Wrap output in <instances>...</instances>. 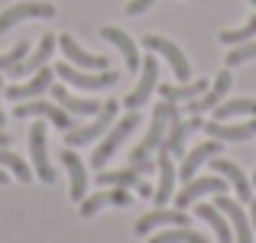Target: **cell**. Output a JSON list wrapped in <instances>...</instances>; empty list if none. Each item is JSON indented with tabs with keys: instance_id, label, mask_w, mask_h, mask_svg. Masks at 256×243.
<instances>
[{
	"instance_id": "obj_21",
	"label": "cell",
	"mask_w": 256,
	"mask_h": 243,
	"mask_svg": "<svg viewBox=\"0 0 256 243\" xmlns=\"http://www.w3.org/2000/svg\"><path fill=\"white\" fill-rule=\"evenodd\" d=\"M100 39H107L110 46H117L120 49V56H124V62H126V68L130 72H140V65H143V58H140V49H136V42H133L126 32H120L117 26H104L100 30Z\"/></svg>"
},
{
	"instance_id": "obj_17",
	"label": "cell",
	"mask_w": 256,
	"mask_h": 243,
	"mask_svg": "<svg viewBox=\"0 0 256 243\" xmlns=\"http://www.w3.org/2000/svg\"><path fill=\"white\" fill-rule=\"evenodd\" d=\"M156 227H188V214L185 211H166V208H156V211L143 214L133 230H136L140 237H146V234H152Z\"/></svg>"
},
{
	"instance_id": "obj_13",
	"label": "cell",
	"mask_w": 256,
	"mask_h": 243,
	"mask_svg": "<svg viewBox=\"0 0 256 243\" xmlns=\"http://www.w3.org/2000/svg\"><path fill=\"white\" fill-rule=\"evenodd\" d=\"M156 168V162L152 159H143V162H130V168H120V172H100L98 175V182L104 188H136L140 182V175H146V172H152Z\"/></svg>"
},
{
	"instance_id": "obj_34",
	"label": "cell",
	"mask_w": 256,
	"mask_h": 243,
	"mask_svg": "<svg viewBox=\"0 0 256 243\" xmlns=\"http://www.w3.org/2000/svg\"><path fill=\"white\" fill-rule=\"evenodd\" d=\"M26 56H30V42H16L10 52H4V56H0V72H10V68H16V65L23 62Z\"/></svg>"
},
{
	"instance_id": "obj_3",
	"label": "cell",
	"mask_w": 256,
	"mask_h": 243,
	"mask_svg": "<svg viewBox=\"0 0 256 243\" xmlns=\"http://www.w3.org/2000/svg\"><path fill=\"white\" fill-rule=\"evenodd\" d=\"M136 126H140V114H136V110H130L126 117L114 120V126H110V133L104 136V143H100L98 150H94L91 166H94V168H104V166H107V159H110L114 152H117L120 146H124V140L130 136V133L136 130Z\"/></svg>"
},
{
	"instance_id": "obj_9",
	"label": "cell",
	"mask_w": 256,
	"mask_h": 243,
	"mask_svg": "<svg viewBox=\"0 0 256 243\" xmlns=\"http://www.w3.org/2000/svg\"><path fill=\"white\" fill-rule=\"evenodd\" d=\"M30 159H32V172L39 175L42 182H56V168L49 162V150H46V126L32 124L30 126Z\"/></svg>"
},
{
	"instance_id": "obj_39",
	"label": "cell",
	"mask_w": 256,
	"mask_h": 243,
	"mask_svg": "<svg viewBox=\"0 0 256 243\" xmlns=\"http://www.w3.org/2000/svg\"><path fill=\"white\" fill-rule=\"evenodd\" d=\"M0 185H6V175H4V168H0Z\"/></svg>"
},
{
	"instance_id": "obj_2",
	"label": "cell",
	"mask_w": 256,
	"mask_h": 243,
	"mask_svg": "<svg viewBox=\"0 0 256 243\" xmlns=\"http://www.w3.org/2000/svg\"><path fill=\"white\" fill-rule=\"evenodd\" d=\"M114 120H117V100H107V104H100V110L94 114L91 124L65 130V143H68L72 150H75V146H88V143H94L100 133H107V130L114 126Z\"/></svg>"
},
{
	"instance_id": "obj_33",
	"label": "cell",
	"mask_w": 256,
	"mask_h": 243,
	"mask_svg": "<svg viewBox=\"0 0 256 243\" xmlns=\"http://www.w3.org/2000/svg\"><path fill=\"white\" fill-rule=\"evenodd\" d=\"M253 58H256V42H240L227 52V68H237V65L253 62Z\"/></svg>"
},
{
	"instance_id": "obj_29",
	"label": "cell",
	"mask_w": 256,
	"mask_h": 243,
	"mask_svg": "<svg viewBox=\"0 0 256 243\" xmlns=\"http://www.w3.org/2000/svg\"><path fill=\"white\" fill-rule=\"evenodd\" d=\"M234 117H256V100L237 98V100H227V104L214 107V120H234Z\"/></svg>"
},
{
	"instance_id": "obj_40",
	"label": "cell",
	"mask_w": 256,
	"mask_h": 243,
	"mask_svg": "<svg viewBox=\"0 0 256 243\" xmlns=\"http://www.w3.org/2000/svg\"><path fill=\"white\" fill-rule=\"evenodd\" d=\"M253 185H256V172H253Z\"/></svg>"
},
{
	"instance_id": "obj_36",
	"label": "cell",
	"mask_w": 256,
	"mask_h": 243,
	"mask_svg": "<svg viewBox=\"0 0 256 243\" xmlns=\"http://www.w3.org/2000/svg\"><path fill=\"white\" fill-rule=\"evenodd\" d=\"M136 192L143 194V198H150V194H152V185H150V182H140V185H136Z\"/></svg>"
},
{
	"instance_id": "obj_37",
	"label": "cell",
	"mask_w": 256,
	"mask_h": 243,
	"mask_svg": "<svg viewBox=\"0 0 256 243\" xmlns=\"http://www.w3.org/2000/svg\"><path fill=\"white\" fill-rule=\"evenodd\" d=\"M250 224H253V234H256V198H250Z\"/></svg>"
},
{
	"instance_id": "obj_16",
	"label": "cell",
	"mask_w": 256,
	"mask_h": 243,
	"mask_svg": "<svg viewBox=\"0 0 256 243\" xmlns=\"http://www.w3.org/2000/svg\"><path fill=\"white\" fill-rule=\"evenodd\" d=\"M211 168H214V175H224L227 185H234V192H237L240 201H250V198H253V182L244 175V168H240L237 162L214 156V159H211Z\"/></svg>"
},
{
	"instance_id": "obj_26",
	"label": "cell",
	"mask_w": 256,
	"mask_h": 243,
	"mask_svg": "<svg viewBox=\"0 0 256 243\" xmlns=\"http://www.w3.org/2000/svg\"><path fill=\"white\" fill-rule=\"evenodd\" d=\"M204 91H208L204 78L182 81V84H159V94H162L166 100H172V104H178V100H194V98H201Z\"/></svg>"
},
{
	"instance_id": "obj_30",
	"label": "cell",
	"mask_w": 256,
	"mask_h": 243,
	"mask_svg": "<svg viewBox=\"0 0 256 243\" xmlns=\"http://www.w3.org/2000/svg\"><path fill=\"white\" fill-rule=\"evenodd\" d=\"M0 168H10V172L16 175L20 182H32V166H30L23 156L10 152L6 146H0Z\"/></svg>"
},
{
	"instance_id": "obj_20",
	"label": "cell",
	"mask_w": 256,
	"mask_h": 243,
	"mask_svg": "<svg viewBox=\"0 0 256 243\" xmlns=\"http://www.w3.org/2000/svg\"><path fill=\"white\" fill-rule=\"evenodd\" d=\"M52 78H56V72H52V68H39L36 75L26 81V84H10V88H6V98H10V100L39 98V94H46L52 88Z\"/></svg>"
},
{
	"instance_id": "obj_31",
	"label": "cell",
	"mask_w": 256,
	"mask_h": 243,
	"mask_svg": "<svg viewBox=\"0 0 256 243\" xmlns=\"http://www.w3.org/2000/svg\"><path fill=\"white\" fill-rule=\"evenodd\" d=\"M253 36H256V13L246 20L244 26H237V30H224L220 32V42L224 46H240V42H250Z\"/></svg>"
},
{
	"instance_id": "obj_19",
	"label": "cell",
	"mask_w": 256,
	"mask_h": 243,
	"mask_svg": "<svg viewBox=\"0 0 256 243\" xmlns=\"http://www.w3.org/2000/svg\"><path fill=\"white\" fill-rule=\"evenodd\" d=\"M58 49H62V52H65V58H68L72 65H78V68H88V72H104V68H107V58L84 52L72 36H58Z\"/></svg>"
},
{
	"instance_id": "obj_41",
	"label": "cell",
	"mask_w": 256,
	"mask_h": 243,
	"mask_svg": "<svg viewBox=\"0 0 256 243\" xmlns=\"http://www.w3.org/2000/svg\"><path fill=\"white\" fill-rule=\"evenodd\" d=\"M250 4H253V6H256V0H250Z\"/></svg>"
},
{
	"instance_id": "obj_12",
	"label": "cell",
	"mask_w": 256,
	"mask_h": 243,
	"mask_svg": "<svg viewBox=\"0 0 256 243\" xmlns=\"http://www.w3.org/2000/svg\"><path fill=\"white\" fill-rule=\"evenodd\" d=\"M201 130L208 133L211 140H220V143H244V140L256 136V117L244 120V124H227V120H211Z\"/></svg>"
},
{
	"instance_id": "obj_23",
	"label": "cell",
	"mask_w": 256,
	"mask_h": 243,
	"mask_svg": "<svg viewBox=\"0 0 256 243\" xmlns=\"http://www.w3.org/2000/svg\"><path fill=\"white\" fill-rule=\"evenodd\" d=\"M52 49H56V36H52V32H46V36L39 39L36 52H32L30 58H23V62H20L16 68H10V72H6V75H36L39 68H46V62H49Z\"/></svg>"
},
{
	"instance_id": "obj_11",
	"label": "cell",
	"mask_w": 256,
	"mask_h": 243,
	"mask_svg": "<svg viewBox=\"0 0 256 243\" xmlns=\"http://www.w3.org/2000/svg\"><path fill=\"white\" fill-rule=\"evenodd\" d=\"M230 81H234V75L230 72H220L218 78H214V84L208 88L201 98H194V100H185V110L192 114V117H201V114H208V110H214V107L224 100V94L230 91Z\"/></svg>"
},
{
	"instance_id": "obj_35",
	"label": "cell",
	"mask_w": 256,
	"mask_h": 243,
	"mask_svg": "<svg viewBox=\"0 0 256 243\" xmlns=\"http://www.w3.org/2000/svg\"><path fill=\"white\" fill-rule=\"evenodd\" d=\"M152 4H156V0H130V4H126V13H130V16H140V13H146Z\"/></svg>"
},
{
	"instance_id": "obj_22",
	"label": "cell",
	"mask_w": 256,
	"mask_h": 243,
	"mask_svg": "<svg viewBox=\"0 0 256 243\" xmlns=\"http://www.w3.org/2000/svg\"><path fill=\"white\" fill-rule=\"evenodd\" d=\"M107 204L126 208V204H133V198H130V192H126V188H110V192H98V194H91V198H84V201H82V218H94V214H98L100 208H107Z\"/></svg>"
},
{
	"instance_id": "obj_28",
	"label": "cell",
	"mask_w": 256,
	"mask_h": 243,
	"mask_svg": "<svg viewBox=\"0 0 256 243\" xmlns=\"http://www.w3.org/2000/svg\"><path fill=\"white\" fill-rule=\"evenodd\" d=\"M198 218L204 220V224H211V227H214V234H218V240H220V243H234L230 220H227L214 204H198Z\"/></svg>"
},
{
	"instance_id": "obj_4",
	"label": "cell",
	"mask_w": 256,
	"mask_h": 243,
	"mask_svg": "<svg viewBox=\"0 0 256 243\" xmlns=\"http://www.w3.org/2000/svg\"><path fill=\"white\" fill-rule=\"evenodd\" d=\"M56 75L62 78V81H68V84H75V88H84V91H104V88H114L120 81V75H117V72H110V68L98 72V75H88V72L75 68L72 62L56 65Z\"/></svg>"
},
{
	"instance_id": "obj_10",
	"label": "cell",
	"mask_w": 256,
	"mask_h": 243,
	"mask_svg": "<svg viewBox=\"0 0 256 243\" xmlns=\"http://www.w3.org/2000/svg\"><path fill=\"white\" fill-rule=\"evenodd\" d=\"M214 208H218V211L224 214L227 220H230L234 243H253V227H250V218H246V211L237 204V201H234V198H227V194H218Z\"/></svg>"
},
{
	"instance_id": "obj_38",
	"label": "cell",
	"mask_w": 256,
	"mask_h": 243,
	"mask_svg": "<svg viewBox=\"0 0 256 243\" xmlns=\"http://www.w3.org/2000/svg\"><path fill=\"white\" fill-rule=\"evenodd\" d=\"M0 126H4V78H0Z\"/></svg>"
},
{
	"instance_id": "obj_27",
	"label": "cell",
	"mask_w": 256,
	"mask_h": 243,
	"mask_svg": "<svg viewBox=\"0 0 256 243\" xmlns=\"http://www.w3.org/2000/svg\"><path fill=\"white\" fill-rule=\"evenodd\" d=\"M52 94H56V104H58V107H65L68 114H78V117H94V114L100 110V104H98V100H88V98H72V94L65 91L62 84H56V88H52Z\"/></svg>"
},
{
	"instance_id": "obj_15",
	"label": "cell",
	"mask_w": 256,
	"mask_h": 243,
	"mask_svg": "<svg viewBox=\"0 0 256 243\" xmlns=\"http://www.w3.org/2000/svg\"><path fill=\"white\" fill-rule=\"evenodd\" d=\"M16 117H46L49 124H56L58 130H72V114L62 110L58 104H49V100H30V104H20Z\"/></svg>"
},
{
	"instance_id": "obj_7",
	"label": "cell",
	"mask_w": 256,
	"mask_h": 243,
	"mask_svg": "<svg viewBox=\"0 0 256 243\" xmlns=\"http://www.w3.org/2000/svg\"><path fill=\"white\" fill-rule=\"evenodd\" d=\"M156 84H159V62H156L152 56H146L143 65H140V81H136V88H133V91L124 98V104L130 107V110H140V107L150 100V94L156 91Z\"/></svg>"
},
{
	"instance_id": "obj_5",
	"label": "cell",
	"mask_w": 256,
	"mask_h": 243,
	"mask_svg": "<svg viewBox=\"0 0 256 243\" xmlns=\"http://www.w3.org/2000/svg\"><path fill=\"white\" fill-rule=\"evenodd\" d=\"M56 16V6L46 4V0H23V4H13L10 10L0 13V36H4L6 30H13L16 23H23V20H52Z\"/></svg>"
},
{
	"instance_id": "obj_1",
	"label": "cell",
	"mask_w": 256,
	"mask_h": 243,
	"mask_svg": "<svg viewBox=\"0 0 256 243\" xmlns=\"http://www.w3.org/2000/svg\"><path fill=\"white\" fill-rule=\"evenodd\" d=\"M175 117H178V107H175L172 100H162V104H156V110H152V124H150V130H146L143 143H140L136 150L130 152V162H143V159H150L152 152L162 146L166 133H169V124H172Z\"/></svg>"
},
{
	"instance_id": "obj_6",
	"label": "cell",
	"mask_w": 256,
	"mask_h": 243,
	"mask_svg": "<svg viewBox=\"0 0 256 243\" xmlns=\"http://www.w3.org/2000/svg\"><path fill=\"white\" fill-rule=\"evenodd\" d=\"M143 46L150 52H159V56L172 65V72H175V78H178V81H192V65H188L185 52H182L172 39H166V36H146Z\"/></svg>"
},
{
	"instance_id": "obj_8",
	"label": "cell",
	"mask_w": 256,
	"mask_h": 243,
	"mask_svg": "<svg viewBox=\"0 0 256 243\" xmlns=\"http://www.w3.org/2000/svg\"><path fill=\"white\" fill-rule=\"evenodd\" d=\"M227 182L220 178V175H204V178H192L185 182V188H182L178 194H175V208L178 211H185L188 204H194L198 198H204V194H224Z\"/></svg>"
},
{
	"instance_id": "obj_25",
	"label": "cell",
	"mask_w": 256,
	"mask_h": 243,
	"mask_svg": "<svg viewBox=\"0 0 256 243\" xmlns=\"http://www.w3.org/2000/svg\"><path fill=\"white\" fill-rule=\"evenodd\" d=\"M156 168H159V188L152 192V198H156V204L162 208L166 201L172 198V188H175V178H178V172H175V166H172V156H169V152H159Z\"/></svg>"
},
{
	"instance_id": "obj_14",
	"label": "cell",
	"mask_w": 256,
	"mask_h": 243,
	"mask_svg": "<svg viewBox=\"0 0 256 243\" xmlns=\"http://www.w3.org/2000/svg\"><path fill=\"white\" fill-rule=\"evenodd\" d=\"M201 117H188V120H182V117H175L172 124H169V133H166V140H162V146L159 150L162 152H169V156H182L185 152V140L192 136L194 130H201Z\"/></svg>"
},
{
	"instance_id": "obj_32",
	"label": "cell",
	"mask_w": 256,
	"mask_h": 243,
	"mask_svg": "<svg viewBox=\"0 0 256 243\" xmlns=\"http://www.w3.org/2000/svg\"><path fill=\"white\" fill-rule=\"evenodd\" d=\"M208 237L198 230H188V227H175V230H166L159 237H152L150 243H204Z\"/></svg>"
},
{
	"instance_id": "obj_42",
	"label": "cell",
	"mask_w": 256,
	"mask_h": 243,
	"mask_svg": "<svg viewBox=\"0 0 256 243\" xmlns=\"http://www.w3.org/2000/svg\"><path fill=\"white\" fill-rule=\"evenodd\" d=\"M204 243H208V240H204Z\"/></svg>"
},
{
	"instance_id": "obj_24",
	"label": "cell",
	"mask_w": 256,
	"mask_h": 243,
	"mask_svg": "<svg viewBox=\"0 0 256 243\" xmlns=\"http://www.w3.org/2000/svg\"><path fill=\"white\" fill-rule=\"evenodd\" d=\"M62 162H65L68 178H72V201H78V204H82V201H84V188H88V168H84L82 156H78V152H72V150L62 152Z\"/></svg>"
},
{
	"instance_id": "obj_18",
	"label": "cell",
	"mask_w": 256,
	"mask_h": 243,
	"mask_svg": "<svg viewBox=\"0 0 256 243\" xmlns=\"http://www.w3.org/2000/svg\"><path fill=\"white\" fill-rule=\"evenodd\" d=\"M214 156H220V140H208V143L194 146V150L188 152L185 159H182V168H178V178L192 182L194 175H198V168L204 166L208 159H214Z\"/></svg>"
}]
</instances>
